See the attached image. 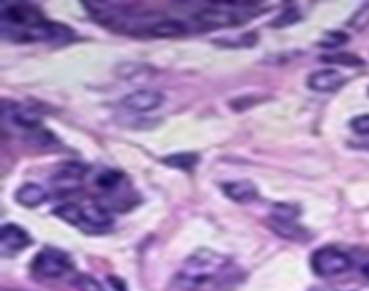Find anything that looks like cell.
I'll list each match as a JSON object with an SVG mask.
<instances>
[{"label":"cell","mask_w":369,"mask_h":291,"mask_svg":"<svg viewBox=\"0 0 369 291\" xmlns=\"http://www.w3.org/2000/svg\"><path fill=\"white\" fill-rule=\"evenodd\" d=\"M31 237L25 232L24 228L15 223H6L0 228V247L4 254H16L22 252L24 248L31 244Z\"/></svg>","instance_id":"obj_6"},{"label":"cell","mask_w":369,"mask_h":291,"mask_svg":"<svg viewBox=\"0 0 369 291\" xmlns=\"http://www.w3.org/2000/svg\"><path fill=\"white\" fill-rule=\"evenodd\" d=\"M164 105V95L157 90H135L123 99V107L137 114H148Z\"/></svg>","instance_id":"obj_5"},{"label":"cell","mask_w":369,"mask_h":291,"mask_svg":"<svg viewBox=\"0 0 369 291\" xmlns=\"http://www.w3.org/2000/svg\"><path fill=\"white\" fill-rule=\"evenodd\" d=\"M199 160L200 157L197 153H175L170 155V157H164L163 164H166L168 167H175V170L193 171Z\"/></svg>","instance_id":"obj_15"},{"label":"cell","mask_w":369,"mask_h":291,"mask_svg":"<svg viewBox=\"0 0 369 291\" xmlns=\"http://www.w3.org/2000/svg\"><path fill=\"white\" fill-rule=\"evenodd\" d=\"M222 191L229 200H233L235 203H252V201L258 198V187H256L252 182L249 180H240V182H229V184L222 185Z\"/></svg>","instance_id":"obj_9"},{"label":"cell","mask_w":369,"mask_h":291,"mask_svg":"<svg viewBox=\"0 0 369 291\" xmlns=\"http://www.w3.org/2000/svg\"><path fill=\"white\" fill-rule=\"evenodd\" d=\"M4 119H11L16 126L25 128V130H36L40 126V114L31 107H20L13 102V114L4 115Z\"/></svg>","instance_id":"obj_12"},{"label":"cell","mask_w":369,"mask_h":291,"mask_svg":"<svg viewBox=\"0 0 369 291\" xmlns=\"http://www.w3.org/2000/svg\"><path fill=\"white\" fill-rule=\"evenodd\" d=\"M144 32L153 38H175V36H182L187 32V25L182 20L177 18H163L155 20L153 24L148 25Z\"/></svg>","instance_id":"obj_10"},{"label":"cell","mask_w":369,"mask_h":291,"mask_svg":"<svg viewBox=\"0 0 369 291\" xmlns=\"http://www.w3.org/2000/svg\"><path fill=\"white\" fill-rule=\"evenodd\" d=\"M310 264H312L314 273L328 279V277H337L348 272L351 268V259H349L348 254L339 250V248L322 247L319 248L317 252L312 254Z\"/></svg>","instance_id":"obj_4"},{"label":"cell","mask_w":369,"mask_h":291,"mask_svg":"<svg viewBox=\"0 0 369 291\" xmlns=\"http://www.w3.org/2000/svg\"><path fill=\"white\" fill-rule=\"evenodd\" d=\"M298 216H299L298 207L286 203H278L274 205V209H272V213H270L269 225L278 236L283 237V239L305 241L306 230L298 223Z\"/></svg>","instance_id":"obj_3"},{"label":"cell","mask_w":369,"mask_h":291,"mask_svg":"<svg viewBox=\"0 0 369 291\" xmlns=\"http://www.w3.org/2000/svg\"><path fill=\"white\" fill-rule=\"evenodd\" d=\"M52 214L60 218L67 225H72V227H81L83 225V209H81L80 205L62 203L52 210Z\"/></svg>","instance_id":"obj_14"},{"label":"cell","mask_w":369,"mask_h":291,"mask_svg":"<svg viewBox=\"0 0 369 291\" xmlns=\"http://www.w3.org/2000/svg\"><path fill=\"white\" fill-rule=\"evenodd\" d=\"M346 83V78L335 69H322V71H315L308 76V88L314 92H322V94H329V92H337L339 88Z\"/></svg>","instance_id":"obj_8"},{"label":"cell","mask_w":369,"mask_h":291,"mask_svg":"<svg viewBox=\"0 0 369 291\" xmlns=\"http://www.w3.org/2000/svg\"><path fill=\"white\" fill-rule=\"evenodd\" d=\"M83 209V223L94 228H107L112 225V214L107 207L98 203H90L81 207Z\"/></svg>","instance_id":"obj_13"},{"label":"cell","mask_w":369,"mask_h":291,"mask_svg":"<svg viewBox=\"0 0 369 291\" xmlns=\"http://www.w3.org/2000/svg\"><path fill=\"white\" fill-rule=\"evenodd\" d=\"M362 273H364V277H365V279H369V263L365 264L364 268H362Z\"/></svg>","instance_id":"obj_23"},{"label":"cell","mask_w":369,"mask_h":291,"mask_svg":"<svg viewBox=\"0 0 369 291\" xmlns=\"http://www.w3.org/2000/svg\"><path fill=\"white\" fill-rule=\"evenodd\" d=\"M299 20H301V13L298 11V8H288L270 24V28H286V25L298 24Z\"/></svg>","instance_id":"obj_19"},{"label":"cell","mask_w":369,"mask_h":291,"mask_svg":"<svg viewBox=\"0 0 369 291\" xmlns=\"http://www.w3.org/2000/svg\"><path fill=\"white\" fill-rule=\"evenodd\" d=\"M349 42V36L346 35V32L342 31H328L324 32V36H322V40L319 42V47L322 49H337V47H342L344 44H348Z\"/></svg>","instance_id":"obj_17"},{"label":"cell","mask_w":369,"mask_h":291,"mask_svg":"<svg viewBox=\"0 0 369 291\" xmlns=\"http://www.w3.org/2000/svg\"><path fill=\"white\" fill-rule=\"evenodd\" d=\"M243 277L242 270L229 257L200 248L184 261L173 279V287L177 291H230Z\"/></svg>","instance_id":"obj_1"},{"label":"cell","mask_w":369,"mask_h":291,"mask_svg":"<svg viewBox=\"0 0 369 291\" xmlns=\"http://www.w3.org/2000/svg\"><path fill=\"white\" fill-rule=\"evenodd\" d=\"M15 200L28 209H35L38 205L47 200V191L38 184H24L20 189L16 191Z\"/></svg>","instance_id":"obj_11"},{"label":"cell","mask_w":369,"mask_h":291,"mask_svg":"<svg viewBox=\"0 0 369 291\" xmlns=\"http://www.w3.org/2000/svg\"><path fill=\"white\" fill-rule=\"evenodd\" d=\"M349 25L355 29H364L365 25H369V4H365L364 8L351 18Z\"/></svg>","instance_id":"obj_22"},{"label":"cell","mask_w":369,"mask_h":291,"mask_svg":"<svg viewBox=\"0 0 369 291\" xmlns=\"http://www.w3.org/2000/svg\"><path fill=\"white\" fill-rule=\"evenodd\" d=\"M121 182H123V174H121L119 171L108 170L98 177V185H100L103 191H114Z\"/></svg>","instance_id":"obj_18"},{"label":"cell","mask_w":369,"mask_h":291,"mask_svg":"<svg viewBox=\"0 0 369 291\" xmlns=\"http://www.w3.org/2000/svg\"><path fill=\"white\" fill-rule=\"evenodd\" d=\"M72 261L69 254L58 248H44L36 254L31 263V270L40 279H60L65 273L71 272Z\"/></svg>","instance_id":"obj_2"},{"label":"cell","mask_w":369,"mask_h":291,"mask_svg":"<svg viewBox=\"0 0 369 291\" xmlns=\"http://www.w3.org/2000/svg\"><path fill=\"white\" fill-rule=\"evenodd\" d=\"M74 286L80 291H105L101 284L90 275H78L74 279Z\"/></svg>","instance_id":"obj_20"},{"label":"cell","mask_w":369,"mask_h":291,"mask_svg":"<svg viewBox=\"0 0 369 291\" xmlns=\"http://www.w3.org/2000/svg\"><path fill=\"white\" fill-rule=\"evenodd\" d=\"M349 128L357 135H369V114L358 115V117L351 119Z\"/></svg>","instance_id":"obj_21"},{"label":"cell","mask_w":369,"mask_h":291,"mask_svg":"<svg viewBox=\"0 0 369 291\" xmlns=\"http://www.w3.org/2000/svg\"><path fill=\"white\" fill-rule=\"evenodd\" d=\"M321 61L324 64H335V65H344V67H362L364 65V59L358 58V56L351 54V52H337V54H322Z\"/></svg>","instance_id":"obj_16"},{"label":"cell","mask_w":369,"mask_h":291,"mask_svg":"<svg viewBox=\"0 0 369 291\" xmlns=\"http://www.w3.org/2000/svg\"><path fill=\"white\" fill-rule=\"evenodd\" d=\"M195 20L206 28H229V25H238L243 22L242 16L222 8L220 4L216 8H207L197 13Z\"/></svg>","instance_id":"obj_7"}]
</instances>
